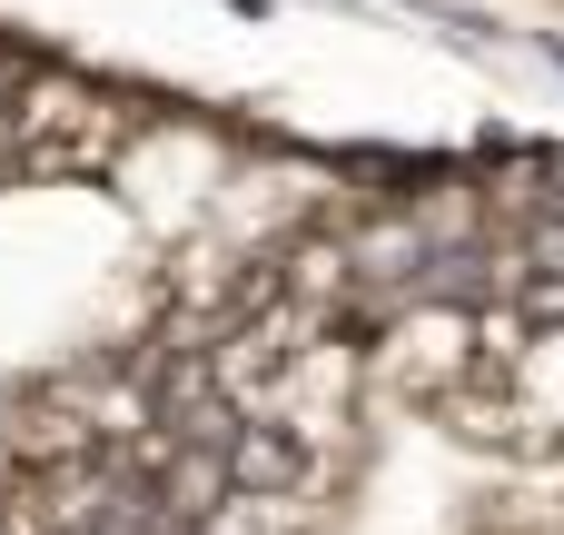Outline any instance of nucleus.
Wrapping results in <instances>:
<instances>
[{"label":"nucleus","instance_id":"obj_1","mask_svg":"<svg viewBox=\"0 0 564 535\" xmlns=\"http://www.w3.org/2000/svg\"><path fill=\"white\" fill-rule=\"evenodd\" d=\"M0 535H564V159L317 189L30 377Z\"/></svg>","mask_w":564,"mask_h":535}]
</instances>
